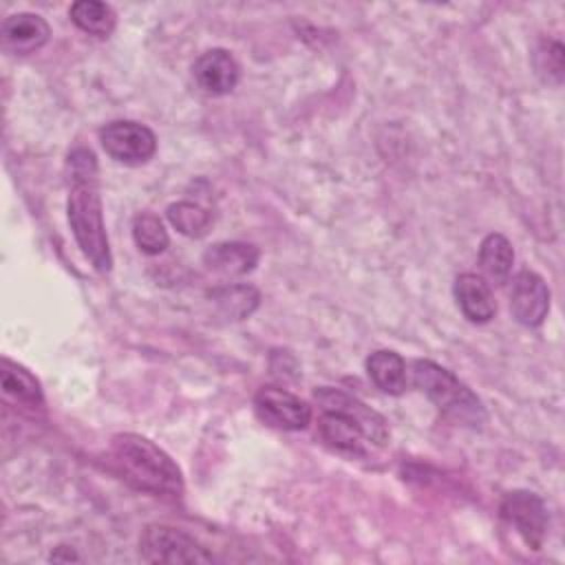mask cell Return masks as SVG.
Wrapping results in <instances>:
<instances>
[{"label": "cell", "mask_w": 565, "mask_h": 565, "mask_svg": "<svg viewBox=\"0 0 565 565\" xmlns=\"http://www.w3.org/2000/svg\"><path fill=\"white\" fill-rule=\"evenodd\" d=\"M192 77L210 95H227L241 79V66L225 49H210L192 64Z\"/></svg>", "instance_id": "cell-10"}, {"label": "cell", "mask_w": 565, "mask_h": 565, "mask_svg": "<svg viewBox=\"0 0 565 565\" xmlns=\"http://www.w3.org/2000/svg\"><path fill=\"white\" fill-rule=\"evenodd\" d=\"M139 556L146 563H168V565H190V563H212V554L179 527L150 523L139 536Z\"/></svg>", "instance_id": "cell-5"}, {"label": "cell", "mask_w": 565, "mask_h": 565, "mask_svg": "<svg viewBox=\"0 0 565 565\" xmlns=\"http://www.w3.org/2000/svg\"><path fill=\"white\" fill-rule=\"evenodd\" d=\"M366 373L382 393L402 395L406 391V384H408L406 362L399 353L391 349L373 351L366 358Z\"/></svg>", "instance_id": "cell-14"}, {"label": "cell", "mask_w": 565, "mask_h": 565, "mask_svg": "<svg viewBox=\"0 0 565 565\" xmlns=\"http://www.w3.org/2000/svg\"><path fill=\"white\" fill-rule=\"evenodd\" d=\"M205 296L230 320H245L260 302V294L252 285H221L210 289Z\"/></svg>", "instance_id": "cell-16"}, {"label": "cell", "mask_w": 565, "mask_h": 565, "mask_svg": "<svg viewBox=\"0 0 565 565\" xmlns=\"http://www.w3.org/2000/svg\"><path fill=\"white\" fill-rule=\"evenodd\" d=\"M550 311V287L530 269H521L512 280L510 313L523 327H539Z\"/></svg>", "instance_id": "cell-9"}, {"label": "cell", "mask_w": 565, "mask_h": 565, "mask_svg": "<svg viewBox=\"0 0 565 565\" xmlns=\"http://www.w3.org/2000/svg\"><path fill=\"white\" fill-rule=\"evenodd\" d=\"M68 15L77 29L95 38H108L117 24L113 7L99 0H77L71 4Z\"/></svg>", "instance_id": "cell-17"}, {"label": "cell", "mask_w": 565, "mask_h": 565, "mask_svg": "<svg viewBox=\"0 0 565 565\" xmlns=\"http://www.w3.org/2000/svg\"><path fill=\"white\" fill-rule=\"evenodd\" d=\"M514 265L512 243L503 234H488L479 245V267L494 285L508 282Z\"/></svg>", "instance_id": "cell-15"}, {"label": "cell", "mask_w": 565, "mask_h": 565, "mask_svg": "<svg viewBox=\"0 0 565 565\" xmlns=\"http://www.w3.org/2000/svg\"><path fill=\"white\" fill-rule=\"evenodd\" d=\"M534 66L545 84L558 86L563 82V71H565L563 44L556 40H541L534 51Z\"/></svg>", "instance_id": "cell-21"}, {"label": "cell", "mask_w": 565, "mask_h": 565, "mask_svg": "<svg viewBox=\"0 0 565 565\" xmlns=\"http://www.w3.org/2000/svg\"><path fill=\"white\" fill-rule=\"evenodd\" d=\"M501 516L530 550H541L547 536V508L536 492L510 490L501 499Z\"/></svg>", "instance_id": "cell-7"}, {"label": "cell", "mask_w": 565, "mask_h": 565, "mask_svg": "<svg viewBox=\"0 0 565 565\" xmlns=\"http://www.w3.org/2000/svg\"><path fill=\"white\" fill-rule=\"evenodd\" d=\"M166 216L172 223V227L188 238L205 236L210 230V223H212V214L192 201L170 203L166 210Z\"/></svg>", "instance_id": "cell-19"}, {"label": "cell", "mask_w": 565, "mask_h": 565, "mask_svg": "<svg viewBox=\"0 0 565 565\" xmlns=\"http://www.w3.org/2000/svg\"><path fill=\"white\" fill-rule=\"evenodd\" d=\"M0 375H2V391L11 397H15L18 402L24 404H42V388L40 382L20 364L11 362L9 358L2 360L0 364Z\"/></svg>", "instance_id": "cell-18"}, {"label": "cell", "mask_w": 565, "mask_h": 565, "mask_svg": "<svg viewBox=\"0 0 565 565\" xmlns=\"http://www.w3.org/2000/svg\"><path fill=\"white\" fill-rule=\"evenodd\" d=\"M51 38L49 22L38 13H13L2 22V44L15 55H31L40 51Z\"/></svg>", "instance_id": "cell-11"}, {"label": "cell", "mask_w": 565, "mask_h": 565, "mask_svg": "<svg viewBox=\"0 0 565 565\" xmlns=\"http://www.w3.org/2000/svg\"><path fill=\"white\" fill-rule=\"evenodd\" d=\"M411 377L435 408L455 424L479 428L488 419L481 399L455 373L437 362L415 360L411 364Z\"/></svg>", "instance_id": "cell-4"}, {"label": "cell", "mask_w": 565, "mask_h": 565, "mask_svg": "<svg viewBox=\"0 0 565 565\" xmlns=\"http://www.w3.org/2000/svg\"><path fill=\"white\" fill-rule=\"evenodd\" d=\"M71 190L66 199V216L77 247L99 274L113 267L110 243L104 225V207L97 185V161L86 148H75L68 154Z\"/></svg>", "instance_id": "cell-1"}, {"label": "cell", "mask_w": 565, "mask_h": 565, "mask_svg": "<svg viewBox=\"0 0 565 565\" xmlns=\"http://www.w3.org/2000/svg\"><path fill=\"white\" fill-rule=\"evenodd\" d=\"M455 298H457V305L461 309V313L475 322V324H483V322H490L497 313V302H494V296H492V289L490 285L486 282L483 276L479 274H459L455 278Z\"/></svg>", "instance_id": "cell-13"}, {"label": "cell", "mask_w": 565, "mask_h": 565, "mask_svg": "<svg viewBox=\"0 0 565 565\" xmlns=\"http://www.w3.org/2000/svg\"><path fill=\"white\" fill-rule=\"evenodd\" d=\"M260 252L252 243L221 241L203 252V265L218 276H245L258 265Z\"/></svg>", "instance_id": "cell-12"}, {"label": "cell", "mask_w": 565, "mask_h": 565, "mask_svg": "<svg viewBox=\"0 0 565 565\" xmlns=\"http://www.w3.org/2000/svg\"><path fill=\"white\" fill-rule=\"evenodd\" d=\"M254 411L260 422L278 430H302L311 422V406L278 386L258 388L254 395Z\"/></svg>", "instance_id": "cell-8"}, {"label": "cell", "mask_w": 565, "mask_h": 565, "mask_svg": "<svg viewBox=\"0 0 565 565\" xmlns=\"http://www.w3.org/2000/svg\"><path fill=\"white\" fill-rule=\"evenodd\" d=\"M99 141L106 154L126 166L146 163L157 152L154 132L130 119H117L99 128Z\"/></svg>", "instance_id": "cell-6"}, {"label": "cell", "mask_w": 565, "mask_h": 565, "mask_svg": "<svg viewBox=\"0 0 565 565\" xmlns=\"http://www.w3.org/2000/svg\"><path fill=\"white\" fill-rule=\"evenodd\" d=\"M132 241L139 247V252H143L148 256H157V254L166 252L170 236L157 214L141 212L132 218Z\"/></svg>", "instance_id": "cell-20"}, {"label": "cell", "mask_w": 565, "mask_h": 565, "mask_svg": "<svg viewBox=\"0 0 565 565\" xmlns=\"http://www.w3.org/2000/svg\"><path fill=\"white\" fill-rule=\"evenodd\" d=\"M110 461L115 472L137 490L157 497H179L183 492L179 466L168 452L141 435H115L110 439Z\"/></svg>", "instance_id": "cell-3"}, {"label": "cell", "mask_w": 565, "mask_h": 565, "mask_svg": "<svg viewBox=\"0 0 565 565\" xmlns=\"http://www.w3.org/2000/svg\"><path fill=\"white\" fill-rule=\"evenodd\" d=\"M313 399L320 406L318 433L329 446L358 455H364L371 446H386L388 428L384 417L358 397L322 386L313 393Z\"/></svg>", "instance_id": "cell-2"}]
</instances>
